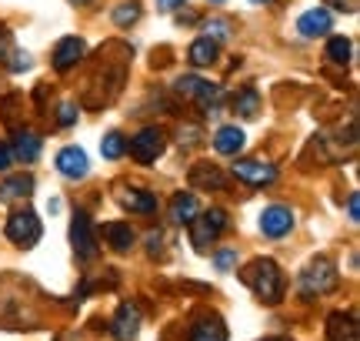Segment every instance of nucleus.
<instances>
[{
    "label": "nucleus",
    "instance_id": "nucleus-31",
    "mask_svg": "<svg viewBox=\"0 0 360 341\" xmlns=\"http://www.w3.org/2000/svg\"><path fill=\"white\" fill-rule=\"evenodd\" d=\"M57 120H60V124H74V120H77V107H74V104H60Z\"/></svg>",
    "mask_w": 360,
    "mask_h": 341
},
{
    "label": "nucleus",
    "instance_id": "nucleus-18",
    "mask_svg": "<svg viewBox=\"0 0 360 341\" xmlns=\"http://www.w3.org/2000/svg\"><path fill=\"white\" fill-rule=\"evenodd\" d=\"M187 57H191L193 67H210L214 61H217V44L210 37H200L191 44V51H187Z\"/></svg>",
    "mask_w": 360,
    "mask_h": 341
},
{
    "label": "nucleus",
    "instance_id": "nucleus-26",
    "mask_svg": "<svg viewBox=\"0 0 360 341\" xmlns=\"http://www.w3.org/2000/svg\"><path fill=\"white\" fill-rule=\"evenodd\" d=\"M137 17H141V4H137V0H124V4L114 11V24L127 27V24H134Z\"/></svg>",
    "mask_w": 360,
    "mask_h": 341
},
{
    "label": "nucleus",
    "instance_id": "nucleus-27",
    "mask_svg": "<svg viewBox=\"0 0 360 341\" xmlns=\"http://www.w3.org/2000/svg\"><path fill=\"white\" fill-rule=\"evenodd\" d=\"M327 57H330L334 64H347L350 61V40L347 37H330V44H327Z\"/></svg>",
    "mask_w": 360,
    "mask_h": 341
},
{
    "label": "nucleus",
    "instance_id": "nucleus-11",
    "mask_svg": "<svg viewBox=\"0 0 360 341\" xmlns=\"http://www.w3.org/2000/svg\"><path fill=\"white\" fill-rule=\"evenodd\" d=\"M57 170L64 174V178H70V181H80V178H87V154L80 151V147H64L60 154H57Z\"/></svg>",
    "mask_w": 360,
    "mask_h": 341
},
{
    "label": "nucleus",
    "instance_id": "nucleus-16",
    "mask_svg": "<svg viewBox=\"0 0 360 341\" xmlns=\"http://www.w3.org/2000/svg\"><path fill=\"white\" fill-rule=\"evenodd\" d=\"M197 214H200L197 197H193L191 191H177V194H174V201H170V218H174L177 224H191Z\"/></svg>",
    "mask_w": 360,
    "mask_h": 341
},
{
    "label": "nucleus",
    "instance_id": "nucleus-39",
    "mask_svg": "<svg viewBox=\"0 0 360 341\" xmlns=\"http://www.w3.org/2000/svg\"><path fill=\"white\" fill-rule=\"evenodd\" d=\"M270 341H290V338H270Z\"/></svg>",
    "mask_w": 360,
    "mask_h": 341
},
{
    "label": "nucleus",
    "instance_id": "nucleus-2",
    "mask_svg": "<svg viewBox=\"0 0 360 341\" xmlns=\"http://www.w3.org/2000/svg\"><path fill=\"white\" fill-rule=\"evenodd\" d=\"M337 264L330 258H314V261L300 271V291L314 298V294H327L337 288Z\"/></svg>",
    "mask_w": 360,
    "mask_h": 341
},
{
    "label": "nucleus",
    "instance_id": "nucleus-38",
    "mask_svg": "<svg viewBox=\"0 0 360 341\" xmlns=\"http://www.w3.org/2000/svg\"><path fill=\"white\" fill-rule=\"evenodd\" d=\"M250 4H267V0H250Z\"/></svg>",
    "mask_w": 360,
    "mask_h": 341
},
{
    "label": "nucleus",
    "instance_id": "nucleus-36",
    "mask_svg": "<svg viewBox=\"0 0 360 341\" xmlns=\"http://www.w3.org/2000/svg\"><path fill=\"white\" fill-rule=\"evenodd\" d=\"M180 4H184V0H157V7H160V11H164V13H170V11H177Z\"/></svg>",
    "mask_w": 360,
    "mask_h": 341
},
{
    "label": "nucleus",
    "instance_id": "nucleus-17",
    "mask_svg": "<svg viewBox=\"0 0 360 341\" xmlns=\"http://www.w3.org/2000/svg\"><path fill=\"white\" fill-rule=\"evenodd\" d=\"M244 131H240V128H233V124H227V128H220L217 134H214V147H217L220 154H240V151H244Z\"/></svg>",
    "mask_w": 360,
    "mask_h": 341
},
{
    "label": "nucleus",
    "instance_id": "nucleus-3",
    "mask_svg": "<svg viewBox=\"0 0 360 341\" xmlns=\"http://www.w3.org/2000/svg\"><path fill=\"white\" fill-rule=\"evenodd\" d=\"M7 237H11L13 244H20V248H34L40 241V218L30 208L13 211L11 218H7Z\"/></svg>",
    "mask_w": 360,
    "mask_h": 341
},
{
    "label": "nucleus",
    "instance_id": "nucleus-32",
    "mask_svg": "<svg viewBox=\"0 0 360 341\" xmlns=\"http://www.w3.org/2000/svg\"><path fill=\"white\" fill-rule=\"evenodd\" d=\"M323 4H330V7H334V11L354 13V11H357V4H360V0H323Z\"/></svg>",
    "mask_w": 360,
    "mask_h": 341
},
{
    "label": "nucleus",
    "instance_id": "nucleus-14",
    "mask_svg": "<svg viewBox=\"0 0 360 341\" xmlns=\"http://www.w3.org/2000/svg\"><path fill=\"white\" fill-rule=\"evenodd\" d=\"M327 341H357V321L354 315L334 311L327 318Z\"/></svg>",
    "mask_w": 360,
    "mask_h": 341
},
{
    "label": "nucleus",
    "instance_id": "nucleus-29",
    "mask_svg": "<svg viewBox=\"0 0 360 341\" xmlns=\"http://www.w3.org/2000/svg\"><path fill=\"white\" fill-rule=\"evenodd\" d=\"M233 261H237V251H231V248H227V251H217V258H214V264H217L220 271H227Z\"/></svg>",
    "mask_w": 360,
    "mask_h": 341
},
{
    "label": "nucleus",
    "instance_id": "nucleus-24",
    "mask_svg": "<svg viewBox=\"0 0 360 341\" xmlns=\"http://www.w3.org/2000/svg\"><path fill=\"white\" fill-rule=\"evenodd\" d=\"M233 111L240 114V118H257L260 111V97L254 87H247V91H240L237 97H233Z\"/></svg>",
    "mask_w": 360,
    "mask_h": 341
},
{
    "label": "nucleus",
    "instance_id": "nucleus-35",
    "mask_svg": "<svg viewBox=\"0 0 360 341\" xmlns=\"http://www.w3.org/2000/svg\"><path fill=\"white\" fill-rule=\"evenodd\" d=\"M13 57H17V61H13V70H27V67H30V54H13Z\"/></svg>",
    "mask_w": 360,
    "mask_h": 341
},
{
    "label": "nucleus",
    "instance_id": "nucleus-20",
    "mask_svg": "<svg viewBox=\"0 0 360 341\" xmlns=\"http://www.w3.org/2000/svg\"><path fill=\"white\" fill-rule=\"evenodd\" d=\"M103 237H107V241H110V248L114 251H127L130 244H134V228H130V224H120V221H114V224H107V228H103Z\"/></svg>",
    "mask_w": 360,
    "mask_h": 341
},
{
    "label": "nucleus",
    "instance_id": "nucleus-22",
    "mask_svg": "<svg viewBox=\"0 0 360 341\" xmlns=\"http://www.w3.org/2000/svg\"><path fill=\"white\" fill-rule=\"evenodd\" d=\"M34 191V178L30 174H17L11 181L0 187V201H17V197H27Z\"/></svg>",
    "mask_w": 360,
    "mask_h": 341
},
{
    "label": "nucleus",
    "instance_id": "nucleus-8",
    "mask_svg": "<svg viewBox=\"0 0 360 341\" xmlns=\"http://www.w3.org/2000/svg\"><path fill=\"white\" fill-rule=\"evenodd\" d=\"M233 174H237L240 181H247V184H257V187H264V184H270L274 178H277V168H274V164H267V161L247 158V161H237V164H233Z\"/></svg>",
    "mask_w": 360,
    "mask_h": 341
},
{
    "label": "nucleus",
    "instance_id": "nucleus-6",
    "mask_svg": "<svg viewBox=\"0 0 360 341\" xmlns=\"http://www.w3.org/2000/svg\"><path fill=\"white\" fill-rule=\"evenodd\" d=\"M160 154H164V131H157V128H143L130 141V158L141 161V164H154Z\"/></svg>",
    "mask_w": 360,
    "mask_h": 341
},
{
    "label": "nucleus",
    "instance_id": "nucleus-37",
    "mask_svg": "<svg viewBox=\"0 0 360 341\" xmlns=\"http://www.w3.org/2000/svg\"><path fill=\"white\" fill-rule=\"evenodd\" d=\"M70 4H90V0H70Z\"/></svg>",
    "mask_w": 360,
    "mask_h": 341
},
{
    "label": "nucleus",
    "instance_id": "nucleus-28",
    "mask_svg": "<svg viewBox=\"0 0 360 341\" xmlns=\"http://www.w3.org/2000/svg\"><path fill=\"white\" fill-rule=\"evenodd\" d=\"M207 30H210L207 37L214 40V44H217V40H227V37H231V27H227V20H210V24H207Z\"/></svg>",
    "mask_w": 360,
    "mask_h": 341
},
{
    "label": "nucleus",
    "instance_id": "nucleus-33",
    "mask_svg": "<svg viewBox=\"0 0 360 341\" xmlns=\"http://www.w3.org/2000/svg\"><path fill=\"white\" fill-rule=\"evenodd\" d=\"M13 164V151L11 144H0V170H7Z\"/></svg>",
    "mask_w": 360,
    "mask_h": 341
},
{
    "label": "nucleus",
    "instance_id": "nucleus-34",
    "mask_svg": "<svg viewBox=\"0 0 360 341\" xmlns=\"http://www.w3.org/2000/svg\"><path fill=\"white\" fill-rule=\"evenodd\" d=\"M147 251H150V254L160 251V231H150V235H147Z\"/></svg>",
    "mask_w": 360,
    "mask_h": 341
},
{
    "label": "nucleus",
    "instance_id": "nucleus-25",
    "mask_svg": "<svg viewBox=\"0 0 360 341\" xmlns=\"http://www.w3.org/2000/svg\"><path fill=\"white\" fill-rule=\"evenodd\" d=\"M124 147H127V141H124V134H117V131L103 134V141H101V151H103V158L117 161V158H120V154H124Z\"/></svg>",
    "mask_w": 360,
    "mask_h": 341
},
{
    "label": "nucleus",
    "instance_id": "nucleus-5",
    "mask_svg": "<svg viewBox=\"0 0 360 341\" xmlns=\"http://www.w3.org/2000/svg\"><path fill=\"white\" fill-rule=\"evenodd\" d=\"M70 241H74V254L80 261H90L97 258V235H94V224L84 211L74 214V224H70Z\"/></svg>",
    "mask_w": 360,
    "mask_h": 341
},
{
    "label": "nucleus",
    "instance_id": "nucleus-15",
    "mask_svg": "<svg viewBox=\"0 0 360 341\" xmlns=\"http://www.w3.org/2000/svg\"><path fill=\"white\" fill-rule=\"evenodd\" d=\"M177 94L193 97V101H200V104H210L220 91H217V84H207V80H200V78H180L177 80Z\"/></svg>",
    "mask_w": 360,
    "mask_h": 341
},
{
    "label": "nucleus",
    "instance_id": "nucleus-21",
    "mask_svg": "<svg viewBox=\"0 0 360 341\" xmlns=\"http://www.w3.org/2000/svg\"><path fill=\"white\" fill-rule=\"evenodd\" d=\"M13 158H20V161H34L40 154V137L34 131H20L17 134V141H13Z\"/></svg>",
    "mask_w": 360,
    "mask_h": 341
},
{
    "label": "nucleus",
    "instance_id": "nucleus-19",
    "mask_svg": "<svg viewBox=\"0 0 360 341\" xmlns=\"http://www.w3.org/2000/svg\"><path fill=\"white\" fill-rule=\"evenodd\" d=\"M191 341H227V328L220 318H204L200 325H193Z\"/></svg>",
    "mask_w": 360,
    "mask_h": 341
},
{
    "label": "nucleus",
    "instance_id": "nucleus-13",
    "mask_svg": "<svg viewBox=\"0 0 360 341\" xmlns=\"http://www.w3.org/2000/svg\"><path fill=\"white\" fill-rule=\"evenodd\" d=\"M297 30H300L304 37H323V34L330 30V13L323 11V7H314V11L300 13V20H297Z\"/></svg>",
    "mask_w": 360,
    "mask_h": 341
},
{
    "label": "nucleus",
    "instance_id": "nucleus-10",
    "mask_svg": "<svg viewBox=\"0 0 360 341\" xmlns=\"http://www.w3.org/2000/svg\"><path fill=\"white\" fill-rule=\"evenodd\" d=\"M84 54H87V44L80 37H64L57 47H53V67L57 70H70V67H77L84 61Z\"/></svg>",
    "mask_w": 360,
    "mask_h": 341
},
{
    "label": "nucleus",
    "instance_id": "nucleus-23",
    "mask_svg": "<svg viewBox=\"0 0 360 341\" xmlns=\"http://www.w3.org/2000/svg\"><path fill=\"white\" fill-rule=\"evenodd\" d=\"M191 184L193 187H224V174L214 164H197L191 170Z\"/></svg>",
    "mask_w": 360,
    "mask_h": 341
},
{
    "label": "nucleus",
    "instance_id": "nucleus-12",
    "mask_svg": "<svg viewBox=\"0 0 360 341\" xmlns=\"http://www.w3.org/2000/svg\"><path fill=\"white\" fill-rule=\"evenodd\" d=\"M117 201L127 211H134V214H150V211H157V197L150 194V191H141V187H124V191L117 194Z\"/></svg>",
    "mask_w": 360,
    "mask_h": 341
},
{
    "label": "nucleus",
    "instance_id": "nucleus-7",
    "mask_svg": "<svg viewBox=\"0 0 360 341\" xmlns=\"http://www.w3.org/2000/svg\"><path fill=\"white\" fill-rule=\"evenodd\" d=\"M294 228V211L283 208V204H270L260 214V231L267 237H283L287 231Z\"/></svg>",
    "mask_w": 360,
    "mask_h": 341
},
{
    "label": "nucleus",
    "instance_id": "nucleus-40",
    "mask_svg": "<svg viewBox=\"0 0 360 341\" xmlns=\"http://www.w3.org/2000/svg\"><path fill=\"white\" fill-rule=\"evenodd\" d=\"M210 4H224V0H210Z\"/></svg>",
    "mask_w": 360,
    "mask_h": 341
},
{
    "label": "nucleus",
    "instance_id": "nucleus-30",
    "mask_svg": "<svg viewBox=\"0 0 360 341\" xmlns=\"http://www.w3.org/2000/svg\"><path fill=\"white\" fill-rule=\"evenodd\" d=\"M347 218H350L354 224L360 221V194H357V191H354V194L347 197Z\"/></svg>",
    "mask_w": 360,
    "mask_h": 341
},
{
    "label": "nucleus",
    "instance_id": "nucleus-1",
    "mask_svg": "<svg viewBox=\"0 0 360 341\" xmlns=\"http://www.w3.org/2000/svg\"><path fill=\"white\" fill-rule=\"evenodd\" d=\"M240 278H244V285L257 298H264V302H281V294H283V275H281V268L270 261V258H257V261H250L240 271Z\"/></svg>",
    "mask_w": 360,
    "mask_h": 341
},
{
    "label": "nucleus",
    "instance_id": "nucleus-9",
    "mask_svg": "<svg viewBox=\"0 0 360 341\" xmlns=\"http://www.w3.org/2000/svg\"><path fill=\"white\" fill-rule=\"evenodd\" d=\"M110 331H114L117 341H134L137 338V331H141V311H137V304H120Z\"/></svg>",
    "mask_w": 360,
    "mask_h": 341
},
{
    "label": "nucleus",
    "instance_id": "nucleus-4",
    "mask_svg": "<svg viewBox=\"0 0 360 341\" xmlns=\"http://www.w3.org/2000/svg\"><path fill=\"white\" fill-rule=\"evenodd\" d=\"M224 224H227V214L224 211H207V214H197L191 221V241L197 251H207L214 241H217V235L224 231Z\"/></svg>",
    "mask_w": 360,
    "mask_h": 341
}]
</instances>
